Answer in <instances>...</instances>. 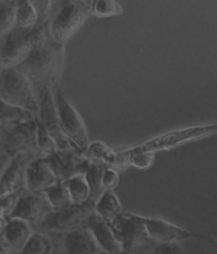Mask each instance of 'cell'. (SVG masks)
<instances>
[{
  "mask_svg": "<svg viewBox=\"0 0 217 254\" xmlns=\"http://www.w3.org/2000/svg\"><path fill=\"white\" fill-rule=\"evenodd\" d=\"M49 25L41 27L30 55L18 67L26 73L33 84L45 83L54 90L60 86L65 47L54 42L49 34Z\"/></svg>",
  "mask_w": 217,
  "mask_h": 254,
  "instance_id": "1",
  "label": "cell"
},
{
  "mask_svg": "<svg viewBox=\"0 0 217 254\" xmlns=\"http://www.w3.org/2000/svg\"><path fill=\"white\" fill-rule=\"evenodd\" d=\"M0 101L38 114V101L33 82L19 67L0 65Z\"/></svg>",
  "mask_w": 217,
  "mask_h": 254,
  "instance_id": "2",
  "label": "cell"
},
{
  "mask_svg": "<svg viewBox=\"0 0 217 254\" xmlns=\"http://www.w3.org/2000/svg\"><path fill=\"white\" fill-rule=\"evenodd\" d=\"M91 3L93 1H61L60 10L52 16L49 25V34L54 42L65 47L91 15Z\"/></svg>",
  "mask_w": 217,
  "mask_h": 254,
  "instance_id": "3",
  "label": "cell"
},
{
  "mask_svg": "<svg viewBox=\"0 0 217 254\" xmlns=\"http://www.w3.org/2000/svg\"><path fill=\"white\" fill-rule=\"evenodd\" d=\"M52 18H40L36 29L15 27L0 38V65L1 67H18L26 60L34 47L37 36L41 27L51 23Z\"/></svg>",
  "mask_w": 217,
  "mask_h": 254,
  "instance_id": "4",
  "label": "cell"
},
{
  "mask_svg": "<svg viewBox=\"0 0 217 254\" xmlns=\"http://www.w3.org/2000/svg\"><path fill=\"white\" fill-rule=\"evenodd\" d=\"M217 133V123L215 124H201L191 125L186 128H179V129L165 132L163 135L155 136L152 139L145 140L141 144L133 145L129 148L122 150L124 152H151L156 154L158 151H167L171 148H176L179 145L189 143L191 140H198L204 139L208 136H212Z\"/></svg>",
  "mask_w": 217,
  "mask_h": 254,
  "instance_id": "5",
  "label": "cell"
},
{
  "mask_svg": "<svg viewBox=\"0 0 217 254\" xmlns=\"http://www.w3.org/2000/svg\"><path fill=\"white\" fill-rule=\"evenodd\" d=\"M108 224L119 244L121 254H133L140 248H147L152 244L147 234L144 216L122 212Z\"/></svg>",
  "mask_w": 217,
  "mask_h": 254,
  "instance_id": "6",
  "label": "cell"
},
{
  "mask_svg": "<svg viewBox=\"0 0 217 254\" xmlns=\"http://www.w3.org/2000/svg\"><path fill=\"white\" fill-rule=\"evenodd\" d=\"M37 91V101H38V114L37 117L41 121L47 130L51 133L53 140L56 143L57 150H78L76 145L69 140L58 120L53 88L45 83L33 84Z\"/></svg>",
  "mask_w": 217,
  "mask_h": 254,
  "instance_id": "7",
  "label": "cell"
},
{
  "mask_svg": "<svg viewBox=\"0 0 217 254\" xmlns=\"http://www.w3.org/2000/svg\"><path fill=\"white\" fill-rule=\"evenodd\" d=\"M54 102H56L58 120L69 140L76 145V148L82 152H86L88 144L91 143L88 137L87 127L84 124V120L80 116L78 110L75 109L72 104L65 97V93L62 91L61 86H58L53 90Z\"/></svg>",
  "mask_w": 217,
  "mask_h": 254,
  "instance_id": "8",
  "label": "cell"
},
{
  "mask_svg": "<svg viewBox=\"0 0 217 254\" xmlns=\"http://www.w3.org/2000/svg\"><path fill=\"white\" fill-rule=\"evenodd\" d=\"M94 207L93 202H87L83 205L72 204L69 207L52 209L36 226L44 233H69L86 223L90 213L94 212Z\"/></svg>",
  "mask_w": 217,
  "mask_h": 254,
  "instance_id": "9",
  "label": "cell"
},
{
  "mask_svg": "<svg viewBox=\"0 0 217 254\" xmlns=\"http://www.w3.org/2000/svg\"><path fill=\"white\" fill-rule=\"evenodd\" d=\"M3 150L10 161L21 154L38 152L37 151V119L25 124L3 130Z\"/></svg>",
  "mask_w": 217,
  "mask_h": 254,
  "instance_id": "10",
  "label": "cell"
},
{
  "mask_svg": "<svg viewBox=\"0 0 217 254\" xmlns=\"http://www.w3.org/2000/svg\"><path fill=\"white\" fill-rule=\"evenodd\" d=\"M57 181H67L71 177L84 174L91 159L79 150H56L47 156Z\"/></svg>",
  "mask_w": 217,
  "mask_h": 254,
  "instance_id": "11",
  "label": "cell"
},
{
  "mask_svg": "<svg viewBox=\"0 0 217 254\" xmlns=\"http://www.w3.org/2000/svg\"><path fill=\"white\" fill-rule=\"evenodd\" d=\"M145 228L147 234L152 241V244H165V242H181L185 239L198 238L211 241L212 238H208L201 234L191 233L186 228H182L176 224H172L167 220L159 218H145Z\"/></svg>",
  "mask_w": 217,
  "mask_h": 254,
  "instance_id": "12",
  "label": "cell"
},
{
  "mask_svg": "<svg viewBox=\"0 0 217 254\" xmlns=\"http://www.w3.org/2000/svg\"><path fill=\"white\" fill-rule=\"evenodd\" d=\"M52 209L42 193H27L18 196L10 213V219H22L27 223L38 224Z\"/></svg>",
  "mask_w": 217,
  "mask_h": 254,
  "instance_id": "13",
  "label": "cell"
},
{
  "mask_svg": "<svg viewBox=\"0 0 217 254\" xmlns=\"http://www.w3.org/2000/svg\"><path fill=\"white\" fill-rule=\"evenodd\" d=\"M25 185L30 193H42L57 182L47 156H40L27 163L23 174Z\"/></svg>",
  "mask_w": 217,
  "mask_h": 254,
  "instance_id": "14",
  "label": "cell"
},
{
  "mask_svg": "<svg viewBox=\"0 0 217 254\" xmlns=\"http://www.w3.org/2000/svg\"><path fill=\"white\" fill-rule=\"evenodd\" d=\"M86 228L93 234L94 239L97 241L102 252L110 254H121V248L114 237L110 224L105 219L98 216L95 211L90 213V216L86 220Z\"/></svg>",
  "mask_w": 217,
  "mask_h": 254,
  "instance_id": "15",
  "label": "cell"
},
{
  "mask_svg": "<svg viewBox=\"0 0 217 254\" xmlns=\"http://www.w3.org/2000/svg\"><path fill=\"white\" fill-rule=\"evenodd\" d=\"M65 254H99L102 250L87 228H76L62 237Z\"/></svg>",
  "mask_w": 217,
  "mask_h": 254,
  "instance_id": "16",
  "label": "cell"
},
{
  "mask_svg": "<svg viewBox=\"0 0 217 254\" xmlns=\"http://www.w3.org/2000/svg\"><path fill=\"white\" fill-rule=\"evenodd\" d=\"M23 154L11 158L0 174V198L18 193V187L22 180Z\"/></svg>",
  "mask_w": 217,
  "mask_h": 254,
  "instance_id": "17",
  "label": "cell"
},
{
  "mask_svg": "<svg viewBox=\"0 0 217 254\" xmlns=\"http://www.w3.org/2000/svg\"><path fill=\"white\" fill-rule=\"evenodd\" d=\"M31 226L22 219H8L1 237L10 245L11 250H22L31 237Z\"/></svg>",
  "mask_w": 217,
  "mask_h": 254,
  "instance_id": "18",
  "label": "cell"
},
{
  "mask_svg": "<svg viewBox=\"0 0 217 254\" xmlns=\"http://www.w3.org/2000/svg\"><path fill=\"white\" fill-rule=\"evenodd\" d=\"M37 116L29 110L16 108L0 101V132L7 130L19 124H25L36 120Z\"/></svg>",
  "mask_w": 217,
  "mask_h": 254,
  "instance_id": "19",
  "label": "cell"
},
{
  "mask_svg": "<svg viewBox=\"0 0 217 254\" xmlns=\"http://www.w3.org/2000/svg\"><path fill=\"white\" fill-rule=\"evenodd\" d=\"M95 213L105 219L108 223H110L111 220L118 216L119 213H122V204L119 201L118 196L114 193V190H105L101 197L95 202L94 207Z\"/></svg>",
  "mask_w": 217,
  "mask_h": 254,
  "instance_id": "20",
  "label": "cell"
},
{
  "mask_svg": "<svg viewBox=\"0 0 217 254\" xmlns=\"http://www.w3.org/2000/svg\"><path fill=\"white\" fill-rule=\"evenodd\" d=\"M91 161H98L104 163L108 167H117L122 166L121 159H119L118 151L110 148L108 144H105L102 141H91L88 144L87 150L84 152Z\"/></svg>",
  "mask_w": 217,
  "mask_h": 254,
  "instance_id": "21",
  "label": "cell"
},
{
  "mask_svg": "<svg viewBox=\"0 0 217 254\" xmlns=\"http://www.w3.org/2000/svg\"><path fill=\"white\" fill-rule=\"evenodd\" d=\"M106 165L101 163L98 161H91L88 165L87 170L84 173V177L87 180L88 187H90V202H95L101 197V194L105 192L104 187H102V177L106 170Z\"/></svg>",
  "mask_w": 217,
  "mask_h": 254,
  "instance_id": "22",
  "label": "cell"
},
{
  "mask_svg": "<svg viewBox=\"0 0 217 254\" xmlns=\"http://www.w3.org/2000/svg\"><path fill=\"white\" fill-rule=\"evenodd\" d=\"M64 185L67 188L73 205H83L90 202V187L84 174L71 177L69 180L64 181Z\"/></svg>",
  "mask_w": 217,
  "mask_h": 254,
  "instance_id": "23",
  "label": "cell"
},
{
  "mask_svg": "<svg viewBox=\"0 0 217 254\" xmlns=\"http://www.w3.org/2000/svg\"><path fill=\"white\" fill-rule=\"evenodd\" d=\"M38 22L40 18L34 1H18L15 11V27L36 29Z\"/></svg>",
  "mask_w": 217,
  "mask_h": 254,
  "instance_id": "24",
  "label": "cell"
},
{
  "mask_svg": "<svg viewBox=\"0 0 217 254\" xmlns=\"http://www.w3.org/2000/svg\"><path fill=\"white\" fill-rule=\"evenodd\" d=\"M42 194L45 196L48 202L51 204L53 209H58V208H65L72 205L69 193H68L67 188L64 185V182L57 181L54 185L47 188Z\"/></svg>",
  "mask_w": 217,
  "mask_h": 254,
  "instance_id": "25",
  "label": "cell"
},
{
  "mask_svg": "<svg viewBox=\"0 0 217 254\" xmlns=\"http://www.w3.org/2000/svg\"><path fill=\"white\" fill-rule=\"evenodd\" d=\"M53 244L45 233H33L26 245L21 250L22 254H52Z\"/></svg>",
  "mask_w": 217,
  "mask_h": 254,
  "instance_id": "26",
  "label": "cell"
},
{
  "mask_svg": "<svg viewBox=\"0 0 217 254\" xmlns=\"http://www.w3.org/2000/svg\"><path fill=\"white\" fill-rule=\"evenodd\" d=\"M18 1H0V38L15 26V11Z\"/></svg>",
  "mask_w": 217,
  "mask_h": 254,
  "instance_id": "27",
  "label": "cell"
},
{
  "mask_svg": "<svg viewBox=\"0 0 217 254\" xmlns=\"http://www.w3.org/2000/svg\"><path fill=\"white\" fill-rule=\"evenodd\" d=\"M124 14L122 5L113 0H98L91 3V15L97 18H113Z\"/></svg>",
  "mask_w": 217,
  "mask_h": 254,
  "instance_id": "28",
  "label": "cell"
},
{
  "mask_svg": "<svg viewBox=\"0 0 217 254\" xmlns=\"http://www.w3.org/2000/svg\"><path fill=\"white\" fill-rule=\"evenodd\" d=\"M57 150V145L51 133L37 117V151L44 152L45 156L51 155Z\"/></svg>",
  "mask_w": 217,
  "mask_h": 254,
  "instance_id": "29",
  "label": "cell"
},
{
  "mask_svg": "<svg viewBox=\"0 0 217 254\" xmlns=\"http://www.w3.org/2000/svg\"><path fill=\"white\" fill-rule=\"evenodd\" d=\"M16 198H18V193L7 196L4 198H0V235H1L5 224L8 222V219H10V213L12 211V207L15 204Z\"/></svg>",
  "mask_w": 217,
  "mask_h": 254,
  "instance_id": "30",
  "label": "cell"
},
{
  "mask_svg": "<svg viewBox=\"0 0 217 254\" xmlns=\"http://www.w3.org/2000/svg\"><path fill=\"white\" fill-rule=\"evenodd\" d=\"M119 184V174L118 171L114 167H106V170L102 177V187L104 190H114L118 187Z\"/></svg>",
  "mask_w": 217,
  "mask_h": 254,
  "instance_id": "31",
  "label": "cell"
},
{
  "mask_svg": "<svg viewBox=\"0 0 217 254\" xmlns=\"http://www.w3.org/2000/svg\"><path fill=\"white\" fill-rule=\"evenodd\" d=\"M155 254H185L182 246L178 242H165V244H156L154 248Z\"/></svg>",
  "mask_w": 217,
  "mask_h": 254,
  "instance_id": "32",
  "label": "cell"
},
{
  "mask_svg": "<svg viewBox=\"0 0 217 254\" xmlns=\"http://www.w3.org/2000/svg\"><path fill=\"white\" fill-rule=\"evenodd\" d=\"M7 163H8V158L5 156L4 150H3V132H0V167L4 169Z\"/></svg>",
  "mask_w": 217,
  "mask_h": 254,
  "instance_id": "33",
  "label": "cell"
},
{
  "mask_svg": "<svg viewBox=\"0 0 217 254\" xmlns=\"http://www.w3.org/2000/svg\"><path fill=\"white\" fill-rule=\"evenodd\" d=\"M10 245L7 244V241L0 235V254H10Z\"/></svg>",
  "mask_w": 217,
  "mask_h": 254,
  "instance_id": "34",
  "label": "cell"
},
{
  "mask_svg": "<svg viewBox=\"0 0 217 254\" xmlns=\"http://www.w3.org/2000/svg\"><path fill=\"white\" fill-rule=\"evenodd\" d=\"M99 254H110V253H106V252H101Z\"/></svg>",
  "mask_w": 217,
  "mask_h": 254,
  "instance_id": "35",
  "label": "cell"
}]
</instances>
